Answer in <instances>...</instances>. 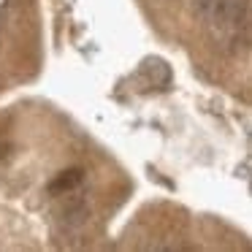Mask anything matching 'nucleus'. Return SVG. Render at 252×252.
<instances>
[{
    "label": "nucleus",
    "instance_id": "f257e3e1",
    "mask_svg": "<svg viewBox=\"0 0 252 252\" xmlns=\"http://www.w3.org/2000/svg\"><path fill=\"white\" fill-rule=\"evenodd\" d=\"M82 179H84L82 168H68V171H60V174L46 185V190H49V195H65V192L76 190V187L82 185Z\"/></svg>",
    "mask_w": 252,
    "mask_h": 252
},
{
    "label": "nucleus",
    "instance_id": "f03ea898",
    "mask_svg": "<svg viewBox=\"0 0 252 252\" xmlns=\"http://www.w3.org/2000/svg\"><path fill=\"white\" fill-rule=\"evenodd\" d=\"M214 3H217V0H192V11H195L198 17H209Z\"/></svg>",
    "mask_w": 252,
    "mask_h": 252
}]
</instances>
